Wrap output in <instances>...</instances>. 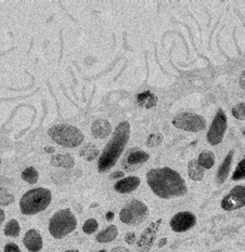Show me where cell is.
I'll use <instances>...</instances> for the list:
<instances>
[{
    "instance_id": "44dd1931",
    "label": "cell",
    "mask_w": 245,
    "mask_h": 252,
    "mask_svg": "<svg viewBox=\"0 0 245 252\" xmlns=\"http://www.w3.org/2000/svg\"><path fill=\"white\" fill-rule=\"evenodd\" d=\"M99 154H100L99 149H98V147L95 144H92V143H88V144L84 145L80 149V151H79L80 157H83L84 159L88 160V161L95 160L96 158H97V156L99 155Z\"/></svg>"
},
{
    "instance_id": "cb8c5ba5",
    "label": "cell",
    "mask_w": 245,
    "mask_h": 252,
    "mask_svg": "<svg viewBox=\"0 0 245 252\" xmlns=\"http://www.w3.org/2000/svg\"><path fill=\"white\" fill-rule=\"evenodd\" d=\"M21 177L22 180H24L29 184H35L38 182V179H39V173H38L34 167H29L22 172Z\"/></svg>"
},
{
    "instance_id": "f546056e",
    "label": "cell",
    "mask_w": 245,
    "mask_h": 252,
    "mask_svg": "<svg viewBox=\"0 0 245 252\" xmlns=\"http://www.w3.org/2000/svg\"><path fill=\"white\" fill-rule=\"evenodd\" d=\"M4 252H22L20 247L16 244L10 243L8 245H5L4 247Z\"/></svg>"
},
{
    "instance_id": "5bb4252c",
    "label": "cell",
    "mask_w": 245,
    "mask_h": 252,
    "mask_svg": "<svg viewBox=\"0 0 245 252\" xmlns=\"http://www.w3.org/2000/svg\"><path fill=\"white\" fill-rule=\"evenodd\" d=\"M112 132V126L107 119H97L91 125V133L96 139H105Z\"/></svg>"
},
{
    "instance_id": "7c38bea8",
    "label": "cell",
    "mask_w": 245,
    "mask_h": 252,
    "mask_svg": "<svg viewBox=\"0 0 245 252\" xmlns=\"http://www.w3.org/2000/svg\"><path fill=\"white\" fill-rule=\"evenodd\" d=\"M23 244L29 251L39 252L43 246L40 233L37 229H30V231H27L23 238Z\"/></svg>"
},
{
    "instance_id": "2e32d148",
    "label": "cell",
    "mask_w": 245,
    "mask_h": 252,
    "mask_svg": "<svg viewBox=\"0 0 245 252\" xmlns=\"http://www.w3.org/2000/svg\"><path fill=\"white\" fill-rule=\"evenodd\" d=\"M50 163L54 167H62V168H67L70 169L73 168L75 165V160L72 155L70 154H57L52 156Z\"/></svg>"
},
{
    "instance_id": "484cf974",
    "label": "cell",
    "mask_w": 245,
    "mask_h": 252,
    "mask_svg": "<svg viewBox=\"0 0 245 252\" xmlns=\"http://www.w3.org/2000/svg\"><path fill=\"white\" fill-rule=\"evenodd\" d=\"M98 227H99V223H98V221L95 220V219H89V220H87L84 223L83 231L87 235H91L97 231Z\"/></svg>"
},
{
    "instance_id": "8d00e7d4",
    "label": "cell",
    "mask_w": 245,
    "mask_h": 252,
    "mask_svg": "<svg viewBox=\"0 0 245 252\" xmlns=\"http://www.w3.org/2000/svg\"><path fill=\"white\" fill-rule=\"evenodd\" d=\"M45 151L46 152H54V149H53V147H46Z\"/></svg>"
},
{
    "instance_id": "9a60e30c",
    "label": "cell",
    "mask_w": 245,
    "mask_h": 252,
    "mask_svg": "<svg viewBox=\"0 0 245 252\" xmlns=\"http://www.w3.org/2000/svg\"><path fill=\"white\" fill-rule=\"evenodd\" d=\"M233 154H235V151L231 150L229 153H228V155L226 156L224 161L221 162V165L219 166L218 170H217L216 180L219 184L224 183L227 180L228 175H229L231 165H232V160H233Z\"/></svg>"
},
{
    "instance_id": "1f68e13d",
    "label": "cell",
    "mask_w": 245,
    "mask_h": 252,
    "mask_svg": "<svg viewBox=\"0 0 245 252\" xmlns=\"http://www.w3.org/2000/svg\"><path fill=\"white\" fill-rule=\"evenodd\" d=\"M125 175V173L123 172V171H116V172H114L112 175H111V178L112 179H121V178H123Z\"/></svg>"
},
{
    "instance_id": "4316f807",
    "label": "cell",
    "mask_w": 245,
    "mask_h": 252,
    "mask_svg": "<svg viewBox=\"0 0 245 252\" xmlns=\"http://www.w3.org/2000/svg\"><path fill=\"white\" fill-rule=\"evenodd\" d=\"M245 177V159H243L238 163V166L236 168V171L233 172L232 175V180L233 181H239V180H243Z\"/></svg>"
},
{
    "instance_id": "836d02e7",
    "label": "cell",
    "mask_w": 245,
    "mask_h": 252,
    "mask_svg": "<svg viewBox=\"0 0 245 252\" xmlns=\"http://www.w3.org/2000/svg\"><path fill=\"white\" fill-rule=\"evenodd\" d=\"M4 218H5V215H4V211L0 208V225H1V223L4 221Z\"/></svg>"
},
{
    "instance_id": "52a82bcc",
    "label": "cell",
    "mask_w": 245,
    "mask_h": 252,
    "mask_svg": "<svg viewBox=\"0 0 245 252\" xmlns=\"http://www.w3.org/2000/svg\"><path fill=\"white\" fill-rule=\"evenodd\" d=\"M173 125L177 129L199 132L206 128V120L203 116L194 113H180L173 119Z\"/></svg>"
},
{
    "instance_id": "8fae6325",
    "label": "cell",
    "mask_w": 245,
    "mask_h": 252,
    "mask_svg": "<svg viewBox=\"0 0 245 252\" xmlns=\"http://www.w3.org/2000/svg\"><path fill=\"white\" fill-rule=\"evenodd\" d=\"M161 224H162V219H159L157 221L152 222L150 225L144 229L143 233L141 234L140 238L138 239V245H137L138 252H149L151 248L153 247L154 240L156 238V234L159 232Z\"/></svg>"
},
{
    "instance_id": "6da1fadb",
    "label": "cell",
    "mask_w": 245,
    "mask_h": 252,
    "mask_svg": "<svg viewBox=\"0 0 245 252\" xmlns=\"http://www.w3.org/2000/svg\"><path fill=\"white\" fill-rule=\"evenodd\" d=\"M146 182L152 191L163 199L181 197L188 190L181 175L168 167L151 169L146 173Z\"/></svg>"
},
{
    "instance_id": "7402d4cb",
    "label": "cell",
    "mask_w": 245,
    "mask_h": 252,
    "mask_svg": "<svg viewBox=\"0 0 245 252\" xmlns=\"http://www.w3.org/2000/svg\"><path fill=\"white\" fill-rule=\"evenodd\" d=\"M150 158V155L148 153H145L144 151H135L132 154H129L127 157V162L129 165H140V163H143L145 161H148Z\"/></svg>"
},
{
    "instance_id": "d590c367",
    "label": "cell",
    "mask_w": 245,
    "mask_h": 252,
    "mask_svg": "<svg viewBox=\"0 0 245 252\" xmlns=\"http://www.w3.org/2000/svg\"><path fill=\"white\" fill-rule=\"evenodd\" d=\"M166 242H167V239H166V238H165V239H162V240H161V244H160V247H162L163 245H165V244H166Z\"/></svg>"
},
{
    "instance_id": "277c9868",
    "label": "cell",
    "mask_w": 245,
    "mask_h": 252,
    "mask_svg": "<svg viewBox=\"0 0 245 252\" xmlns=\"http://www.w3.org/2000/svg\"><path fill=\"white\" fill-rule=\"evenodd\" d=\"M48 135L50 136L53 142L64 147H76L83 143L84 133L75 127L69 124L54 125L48 130Z\"/></svg>"
},
{
    "instance_id": "4fadbf2b",
    "label": "cell",
    "mask_w": 245,
    "mask_h": 252,
    "mask_svg": "<svg viewBox=\"0 0 245 252\" xmlns=\"http://www.w3.org/2000/svg\"><path fill=\"white\" fill-rule=\"evenodd\" d=\"M141 183V180L138 177H127L122 180H118L117 182L114 185V189H115L117 193L121 194H128L132 193V191L136 190Z\"/></svg>"
},
{
    "instance_id": "8992f818",
    "label": "cell",
    "mask_w": 245,
    "mask_h": 252,
    "mask_svg": "<svg viewBox=\"0 0 245 252\" xmlns=\"http://www.w3.org/2000/svg\"><path fill=\"white\" fill-rule=\"evenodd\" d=\"M149 216V208L138 199L129 201L119 212L121 221L129 226H137L144 222Z\"/></svg>"
},
{
    "instance_id": "e575fe53",
    "label": "cell",
    "mask_w": 245,
    "mask_h": 252,
    "mask_svg": "<svg viewBox=\"0 0 245 252\" xmlns=\"http://www.w3.org/2000/svg\"><path fill=\"white\" fill-rule=\"evenodd\" d=\"M113 218H114L113 212H108L107 213V220H111V219H113Z\"/></svg>"
},
{
    "instance_id": "d4e9b609",
    "label": "cell",
    "mask_w": 245,
    "mask_h": 252,
    "mask_svg": "<svg viewBox=\"0 0 245 252\" xmlns=\"http://www.w3.org/2000/svg\"><path fill=\"white\" fill-rule=\"evenodd\" d=\"M15 200V197L10 194L7 189L0 188V206H9L10 204H13Z\"/></svg>"
},
{
    "instance_id": "ab89813d",
    "label": "cell",
    "mask_w": 245,
    "mask_h": 252,
    "mask_svg": "<svg viewBox=\"0 0 245 252\" xmlns=\"http://www.w3.org/2000/svg\"><path fill=\"white\" fill-rule=\"evenodd\" d=\"M0 162H1V159H0Z\"/></svg>"
},
{
    "instance_id": "f35d334b",
    "label": "cell",
    "mask_w": 245,
    "mask_h": 252,
    "mask_svg": "<svg viewBox=\"0 0 245 252\" xmlns=\"http://www.w3.org/2000/svg\"><path fill=\"white\" fill-rule=\"evenodd\" d=\"M98 252H107L106 250H100V251H98Z\"/></svg>"
},
{
    "instance_id": "4dcf8cb0",
    "label": "cell",
    "mask_w": 245,
    "mask_h": 252,
    "mask_svg": "<svg viewBox=\"0 0 245 252\" xmlns=\"http://www.w3.org/2000/svg\"><path fill=\"white\" fill-rule=\"evenodd\" d=\"M125 242L129 245H133L136 243V235L134 233H128L126 236H125Z\"/></svg>"
},
{
    "instance_id": "e0dca14e",
    "label": "cell",
    "mask_w": 245,
    "mask_h": 252,
    "mask_svg": "<svg viewBox=\"0 0 245 252\" xmlns=\"http://www.w3.org/2000/svg\"><path fill=\"white\" fill-rule=\"evenodd\" d=\"M117 235H118L117 227L115 225H110L107 226L105 231H102L98 234L96 239L97 242L100 244H107V243L113 242V240L117 237Z\"/></svg>"
},
{
    "instance_id": "ac0fdd59",
    "label": "cell",
    "mask_w": 245,
    "mask_h": 252,
    "mask_svg": "<svg viewBox=\"0 0 245 252\" xmlns=\"http://www.w3.org/2000/svg\"><path fill=\"white\" fill-rule=\"evenodd\" d=\"M137 101L141 107L151 108L156 105L157 96L151 91H144L137 95Z\"/></svg>"
},
{
    "instance_id": "83f0119b",
    "label": "cell",
    "mask_w": 245,
    "mask_h": 252,
    "mask_svg": "<svg viewBox=\"0 0 245 252\" xmlns=\"http://www.w3.org/2000/svg\"><path fill=\"white\" fill-rule=\"evenodd\" d=\"M232 115L239 120H244L245 118V103L241 102L232 108Z\"/></svg>"
},
{
    "instance_id": "3957f363",
    "label": "cell",
    "mask_w": 245,
    "mask_h": 252,
    "mask_svg": "<svg viewBox=\"0 0 245 252\" xmlns=\"http://www.w3.org/2000/svg\"><path fill=\"white\" fill-rule=\"evenodd\" d=\"M52 200L51 191L47 189L37 188L22 196L20 200L21 212L25 216H33L47 209Z\"/></svg>"
},
{
    "instance_id": "ffe728a7",
    "label": "cell",
    "mask_w": 245,
    "mask_h": 252,
    "mask_svg": "<svg viewBox=\"0 0 245 252\" xmlns=\"http://www.w3.org/2000/svg\"><path fill=\"white\" fill-rule=\"evenodd\" d=\"M197 161L204 170L210 169V168H213L215 165V155L213 154V152L205 150L199 155V158L197 159Z\"/></svg>"
},
{
    "instance_id": "603a6c76",
    "label": "cell",
    "mask_w": 245,
    "mask_h": 252,
    "mask_svg": "<svg viewBox=\"0 0 245 252\" xmlns=\"http://www.w3.org/2000/svg\"><path fill=\"white\" fill-rule=\"evenodd\" d=\"M20 232H21L20 224L18 221L14 220V219L10 220L3 229V233L5 236H9V237H18L20 235Z\"/></svg>"
},
{
    "instance_id": "d6a6232c",
    "label": "cell",
    "mask_w": 245,
    "mask_h": 252,
    "mask_svg": "<svg viewBox=\"0 0 245 252\" xmlns=\"http://www.w3.org/2000/svg\"><path fill=\"white\" fill-rule=\"evenodd\" d=\"M112 252H129V250L125 247H115L112 249Z\"/></svg>"
},
{
    "instance_id": "9c48e42d",
    "label": "cell",
    "mask_w": 245,
    "mask_h": 252,
    "mask_svg": "<svg viewBox=\"0 0 245 252\" xmlns=\"http://www.w3.org/2000/svg\"><path fill=\"white\" fill-rule=\"evenodd\" d=\"M245 205V186L237 185L221 200V208L226 211H233Z\"/></svg>"
},
{
    "instance_id": "d6986e66",
    "label": "cell",
    "mask_w": 245,
    "mask_h": 252,
    "mask_svg": "<svg viewBox=\"0 0 245 252\" xmlns=\"http://www.w3.org/2000/svg\"><path fill=\"white\" fill-rule=\"evenodd\" d=\"M205 170L201 167L197 159L190 160L188 163V175L193 181H201L204 178Z\"/></svg>"
},
{
    "instance_id": "f1b7e54d",
    "label": "cell",
    "mask_w": 245,
    "mask_h": 252,
    "mask_svg": "<svg viewBox=\"0 0 245 252\" xmlns=\"http://www.w3.org/2000/svg\"><path fill=\"white\" fill-rule=\"evenodd\" d=\"M163 141V135L161 133H152L146 140V145L149 147H153L157 146L162 143Z\"/></svg>"
},
{
    "instance_id": "30bf717a",
    "label": "cell",
    "mask_w": 245,
    "mask_h": 252,
    "mask_svg": "<svg viewBox=\"0 0 245 252\" xmlns=\"http://www.w3.org/2000/svg\"><path fill=\"white\" fill-rule=\"evenodd\" d=\"M197 224V217L192 212L182 211L172 218L170 222L171 228L176 233H183L191 229Z\"/></svg>"
},
{
    "instance_id": "7a4b0ae2",
    "label": "cell",
    "mask_w": 245,
    "mask_h": 252,
    "mask_svg": "<svg viewBox=\"0 0 245 252\" xmlns=\"http://www.w3.org/2000/svg\"><path fill=\"white\" fill-rule=\"evenodd\" d=\"M130 138V124L123 122L117 125L114 130L112 138L107 142L103 153L98 161V170L99 172H106L112 167L115 166L118 158L126 147Z\"/></svg>"
},
{
    "instance_id": "ba28073f",
    "label": "cell",
    "mask_w": 245,
    "mask_h": 252,
    "mask_svg": "<svg viewBox=\"0 0 245 252\" xmlns=\"http://www.w3.org/2000/svg\"><path fill=\"white\" fill-rule=\"evenodd\" d=\"M227 115L222 111V109H218V112L216 113V116L211 122L210 127L208 132V142L210 145H218L222 141L227 130Z\"/></svg>"
},
{
    "instance_id": "74e56055",
    "label": "cell",
    "mask_w": 245,
    "mask_h": 252,
    "mask_svg": "<svg viewBox=\"0 0 245 252\" xmlns=\"http://www.w3.org/2000/svg\"><path fill=\"white\" fill-rule=\"evenodd\" d=\"M65 252H78L77 250H68V251H65Z\"/></svg>"
},
{
    "instance_id": "5b68a950",
    "label": "cell",
    "mask_w": 245,
    "mask_h": 252,
    "mask_svg": "<svg viewBox=\"0 0 245 252\" xmlns=\"http://www.w3.org/2000/svg\"><path fill=\"white\" fill-rule=\"evenodd\" d=\"M76 227H77V220L70 209L57 211L49 222V233L56 239L68 236L69 234L75 231Z\"/></svg>"
}]
</instances>
